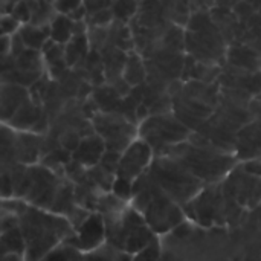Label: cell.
Here are the masks:
<instances>
[{
  "instance_id": "obj_1",
  "label": "cell",
  "mask_w": 261,
  "mask_h": 261,
  "mask_svg": "<svg viewBox=\"0 0 261 261\" xmlns=\"http://www.w3.org/2000/svg\"><path fill=\"white\" fill-rule=\"evenodd\" d=\"M148 156H150V150L148 147L142 145V144H136L133 145L128 153L124 156V159H121L119 162V171L121 177H135L141 170L142 167L148 162Z\"/></svg>"
},
{
  "instance_id": "obj_2",
  "label": "cell",
  "mask_w": 261,
  "mask_h": 261,
  "mask_svg": "<svg viewBox=\"0 0 261 261\" xmlns=\"http://www.w3.org/2000/svg\"><path fill=\"white\" fill-rule=\"evenodd\" d=\"M102 239V222L101 217L92 216L84 220L80 229V246L84 249H92L95 248Z\"/></svg>"
},
{
  "instance_id": "obj_3",
  "label": "cell",
  "mask_w": 261,
  "mask_h": 261,
  "mask_svg": "<svg viewBox=\"0 0 261 261\" xmlns=\"http://www.w3.org/2000/svg\"><path fill=\"white\" fill-rule=\"evenodd\" d=\"M104 150V145L99 139L96 138H87L84 142H81L76 148V153L73 154V158L80 162H83V165H95L98 162V159L101 158Z\"/></svg>"
},
{
  "instance_id": "obj_4",
  "label": "cell",
  "mask_w": 261,
  "mask_h": 261,
  "mask_svg": "<svg viewBox=\"0 0 261 261\" xmlns=\"http://www.w3.org/2000/svg\"><path fill=\"white\" fill-rule=\"evenodd\" d=\"M50 35L52 40H55L60 44H64L70 40V37L73 35V20L64 15H58L50 26Z\"/></svg>"
},
{
  "instance_id": "obj_5",
  "label": "cell",
  "mask_w": 261,
  "mask_h": 261,
  "mask_svg": "<svg viewBox=\"0 0 261 261\" xmlns=\"http://www.w3.org/2000/svg\"><path fill=\"white\" fill-rule=\"evenodd\" d=\"M46 29V28H44ZM35 26H24L20 29V37L23 38L24 44L31 49H41L44 46V43L47 41L49 37V31H44Z\"/></svg>"
},
{
  "instance_id": "obj_6",
  "label": "cell",
  "mask_w": 261,
  "mask_h": 261,
  "mask_svg": "<svg viewBox=\"0 0 261 261\" xmlns=\"http://www.w3.org/2000/svg\"><path fill=\"white\" fill-rule=\"evenodd\" d=\"M40 115H37V109H34V106L29 104V101L20 107V110L15 113V118L11 119V122L17 124L20 128L23 127H31V125H35V122L38 121Z\"/></svg>"
},
{
  "instance_id": "obj_7",
  "label": "cell",
  "mask_w": 261,
  "mask_h": 261,
  "mask_svg": "<svg viewBox=\"0 0 261 261\" xmlns=\"http://www.w3.org/2000/svg\"><path fill=\"white\" fill-rule=\"evenodd\" d=\"M84 52H86V37H84L83 34L75 35V37L66 44V49H64L67 64L75 63L81 55H84Z\"/></svg>"
},
{
  "instance_id": "obj_8",
  "label": "cell",
  "mask_w": 261,
  "mask_h": 261,
  "mask_svg": "<svg viewBox=\"0 0 261 261\" xmlns=\"http://www.w3.org/2000/svg\"><path fill=\"white\" fill-rule=\"evenodd\" d=\"M24 248L23 239L18 232V229H9L3 232V239H2V249L3 254L9 252H21V249Z\"/></svg>"
},
{
  "instance_id": "obj_9",
  "label": "cell",
  "mask_w": 261,
  "mask_h": 261,
  "mask_svg": "<svg viewBox=\"0 0 261 261\" xmlns=\"http://www.w3.org/2000/svg\"><path fill=\"white\" fill-rule=\"evenodd\" d=\"M136 9V3L135 0H118L115 3L113 8V14L118 18H127L133 14V11Z\"/></svg>"
},
{
  "instance_id": "obj_10",
  "label": "cell",
  "mask_w": 261,
  "mask_h": 261,
  "mask_svg": "<svg viewBox=\"0 0 261 261\" xmlns=\"http://www.w3.org/2000/svg\"><path fill=\"white\" fill-rule=\"evenodd\" d=\"M11 14H12L18 21H28L29 17H32V9H31L29 3H28V0H26V2H20L18 5H15V6L11 9Z\"/></svg>"
},
{
  "instance_id": "obj_11",
  "label": "cell",
  "mask_w": 261,
  "mask_h": 261,
  "mask_svg": "<svg viewBox=\"0 0 261 261\" xmlns=\"http://www.w3.org/2000/svg\"><path fill=\"white\" fill-rule=\"evenodd\" d=\"M60 142L63 144V147H64L66 150L73 151V150H76V148H78V145H80V138H78V135H76V133H73V132H67V133H64V135L60 138Z\"/></svg>"
},
{
  "instance_id": "obj_12",
  "label": "cell",
  "mask_w": 261,
  "mask_h": 261,
  "mask_svg": "<svg viewBox=\"0 0 261 261\" xmlns=\"http://www.w3.org/2000/svg\"><path fill=\"white\" fill-rule=\"evenodd\" d=\"M78 6H81V0H57L55 3V8L66 14H70Z\"/></svg>"
},
{
  "instance_id": "obj_13",
  "label": "cell",
  "mask_w": 261,
  "mask_h": 261,
  "mask_svg": "<svg viewBox=\"0 0 261 261\" xmlns=\"http://www.w3.org/2000/svg\"><path fill=\"white\" fill-rule=\"evenodd\" d=\"M112 15H113V12L109 11L107 8L99 9V11L93 12L92 23H93V24H106V23H109V21L112 20Z\"/></svg>"
},
{
  "instance_id": "obj_14",
  "label": "cell",
  "mask_w": 261,
  "mask_h": 261,
  "mask_svg": "<svg viewBox=\"0 0 261 261\" xmlns=\"http://www.w3.org/2000/svg\"><path fill=\"white\" fill-rule=\"evenodd\" d=\"M17 26H18V20L12 14L11 15H5L2 18V32H3V35H8L9 32L15 31Z\"/></svg>"
},
{
  "instance_id": "obj_15",
  "label": "cell",
  "mask_w": 261,
  "mask_h": 261,
  "mask_svg": "<svg viewBox=\"0 0 261 261\" xmlns=\"http://www.w3.org/2000/svg\"><path fill=\"white\" fill-rule=\"evenodd\" d=\"M115 193L121 197V199H127L132 193L130 190V184L125 177H121L116 184H115Z\"/></svg>"
},
{
  "instance_id": "obj_16",
  "label": "cell",
  "mask_w": 261,
  "mask_h": 261,
  "mask_svg": "<svg viewBox=\"0 0 261 261\" xmlns=\"http://www.w3.org/2000/svg\"><path fill=\"white\" fill-rule=\"evenodd\" d=\"M84 6L90 12H96L109 6V0H84Z\"/></svg>"
},
{
  "instance_id": "obj_17",
  "label": "cell",
  "mask_w": 261,
  "mask_h": 261,
  "mask_svg": "<svg viewBox=\"0 0 261 261\" xmlns=\"http://www.w3.org/2000/svg\"><path fill=\"white\" fill-rule=\"evenodd\" d=\"M2 43H3V57H6V55H8V47H9V44H11V41H9L8 35H3Z\"/></svg>"
}]
</instances>
